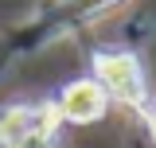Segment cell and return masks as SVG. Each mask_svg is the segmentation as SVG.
I'll return each mask as SVG.
<instances>
[{
	"mask_svg": "<svg viewBox=\"0 0 156 148\" xmlns=\"http://www.w3.org/2000/svg\"><path fill=\"white\" fill-rule=\"evenodd\" d=\"M148 132H152V140H156V109L148 113Z\"/></svg>",
	"mask_w": 156,
	"mask_h": 148,
	"instance_id": "cell-4",
	"label": "cell"
},
{
	"mask_svg": "<svg viewBox=\"0 0 156 148\" xmlns=\"http://www.w3.org/2000/svg\"><path fill=\"white\" fill-rule=\"evenodd\" d=\"M94 82L105 90V97H113L121 105H133L140 109L144 101H148V86H144V70H140V62L136 55L129 51H105V55L94 58Z\"/></svg>",
	"mask_w": 156,
	"mask_h": 148,
	"instance_id": "cell-1",
	"label": "cell"
},
{
	"mask_svg": "<svg viewBox=\"0 0 156 148\" xmlns=\"http://www.w3.org/2000/svg\"><path fill=\"white\" fill-rule=\"evenodd\" d=\"M105 105H109V97H105V90L98 86L94 78H78V82H70L66 90L58 93V121L90 125V121H98L105 113Z\"/></svg>",
	"mask_w": 156,
	"mask_h": 148,
	"instance_id": "cell-2",
	"label": "cell"
},
{
	"mask_svg": "<svg viewBox=\"0 0 156 148\" xmlns=\"http://www.w3.org/2000/svg\"><path fill=\"white\" fill-rule=\"evenodd\" d=\"M0 148H51V132H31V136H20V140L0 144Z\"/></svg>",
	"mask_w": 156,
	"mask_h": 148,
	"instance_id": "cell-3",
	"label": "cell"
}]
</instances>
